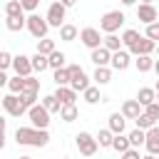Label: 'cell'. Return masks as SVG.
Listing matches in <instances>:
<instances>
[{"label": "cell", "mask_w": 159, "mask_h": 159, "mask_svg": "<svg viewBox=\"0 0 159 159\" xmlns=\"http://www.w3.org/2000/svg\"><path fill=\"white\" fill-rule=\"evenodd\" d=\"M15 142L22 147H47L50 132L47 129H35V127H17L15 129Z\"/></svg>", "instance_id": "6da1fadb"}, {"label": "cell", "mask_w": 159, "mask_h": 159, "mask_svg": "<svg viewBox=\"0 0 159 159\" xmlns=\"http://www.w3.org/2000/svg\"><path fill=\"white\" fill-rule=\"evenodd\" d=\"M124 12L122 10H109V12H104L102 17H99V30L104 32V35H117V30L124 25Z\"/></svg>", "instance_id": "7a4b0ae2"}, {"label": "cell", "mask_w": 159, "mask_h": 159, "mask_svg": "<svg viewBox=\"0 0 159 159\" xmlns=\"http://www.w3.org/2000/svg\"><path fill=\"white\" fill-rule=\"evenodd\" d=\"M27 32H30L35 40H45L47 32H50V22H47V17L37 15V12L27 15Z\"/></svg>", "instance_id": "3957f363"}, {"label": "cell", "mask_w": 159, "mask_h": 159, "mask_svg": "<svg viewBox=\"0 0 159 159\" xmlns=\"http://www.w3.org/2000/svg\"><path fill=\"white\" fill-rule=\"evenodd\" d=\"M75 144H77V149H80V154H82V157H94V154H97V149H99L97 137H92L89 132H80V134L75 137Z\"/></svg>", "instance_id": "277c9868"}, {"label": "cell", "mask_w": 159, "mask_h": 159, "mask_svg": "<svg viewBox=\"0 0 159 159\" xmlns=\"http://www.w3.org/2000/svg\"><path fill=\"white\" fill-rule=\"evenodd\" d=\"M2 109H5L10 117H22L25 112H30V109L22 104L20 94H12V92H7V94L2 97Z\"/></svg>", "instance_id": "5b68a950"}, {"label": "cell", "mask_w": 159, "mask_h": 159, "mask_svg": "<svg viewBox=\"0 0 159 159\" xmlns=\"http://www.w3.org/2000/svg\"><path fill=\"white\" fill-rule=\"evenodd\" d=\"M65 12H67V7H65L60 0H52L50 7H47V15H45L47 22H50V27H57V30H60V27L65 25Z\"/></svg>", "instance_id": "8992f818"}, {"label": "cell", "mask_w": 159, "mask_h": 159, "mask_svg": "<svg viewBox=\"0 0 159 159\" xmlns=\"http://www.w3.org/2000/svg\"><path fill=\"white\" fill-rule=\"evenodd\" d=\"M27 117H30V124H32L35 129H47V127H50V112H47L42 104H35V107H30Z\"/></svg>", "instance_id": "52a82bcc"}, {"label": "cell", "mask_w": 159, "mask_h": 159, "mask_svg": "<svg viewBox=\"0 0 159 159\" xmlns=\"http://www.w3.org/2000/svg\"><path fill=\"white\" fill-rule=\"evenodd\" d=\"M80 40H82V45H84V47H89V52L104 45V37L99 35V30H97V27H84V30H80Z\"/></svg>", "instance_id": "ba28073f"}, {"label": "cell", "mask_w": 159, "mask_h": 159, "mask_svg": "<svg viewBox=\"0 0 159 159\" xmlns=\"http://www.w3.org/2000/svg\"><path fill=\"white\" fill-rule=\"evenodd\" d=\"M12 70H15V75H20V77H32V57H27V55H15V60H12Z\"/></svg>", "instance_id": "9c48e42d"}, {"label": "cell", "mask_w": 159, "mask_h": 159, "mask_svg": "<svg viewBox=\"0 0 159 159\" xmlns=\"http://www.w3.org/2000/svg\"><path fill=\"white\" fill-rule=\"evenodd\" d=\"M137 20L144 22V25H152V22H159V12H157L154 5H142V2H139V7H137Z\"/></svg>", "instance_id": "30bf717a"}, {"label": "cell", "mask_w": 159, "mask_h": 159, "mask_svg": "<svg viewBox=\"0 0 159 159\" xmlns=\"http://www.w3.org/2000/svg\"><path fill=\"white\" fill-rule=\"evenodd\" d=\"M132 65V52L129 50H119V52H112V70H117V72H124L127 67Z\"/></svg>", "instance_id": "8fae6325"}, {"label": "cell", "mask_w": 159, "mask_h": 159, "mask_svg": "<svg viewBox=\"0 0 159 159\" xmlns=\"http://www.w3.org/2000/svg\"><path fill=\"white\" fill-rule=\"evenodd\" d=\"M89 60L94 62V67H109L112 65V52L102 45V47H97V50L89 52Z\"/></svg>", "instance_id": "7c38bea8"}, {"label": "cell", "mask_w": 159, "mask_h": 159, "mask_svg": "<svg viewBox=\"0 0 159 159\" xmlns=\"http://www.w3.org/2000/svg\"><path fill=\"white\" fill-rule=\"evenodd\" d=\"M129 52H132L134 57H142V55H152V52H157V42L142 35V40H139V42H137V45H134Z\"/></svg>", "instance_id": "4fadbf2b"}, {"label": "cell", "mask_w": 159, "mask_h": 159, "mask_svg": "<svg viewBox=\"0 0 159 159\" xmlns=\"http://www.w3.org/2000/svg\"><path fill=\"white\" fill-rule=\"evenodd\" d=\"M144 147H147V154H159V124L157 127H152L149 132H147V142H144Z\"/></svg>", "instance_id": "5bb4252c"}, {"label": "cell", "mask_w": 159, "mask_h": 159, "mask_svg": "<svg viewBox=\"0 0 159 159\" xmlns=\"http://www.w3.org/2000/svg\"><path fill=\"white\" fill-rule=\"evenodd\" d=\"M142 112H144V107H142L137 99H127V102L122 104V114H124L127 119H137Z\"/></svg>", "instance_id": "9a60e30c"}, {"label": "cell", "mask_w": 159, "mask_h": 159, "mask_svg": "<svg viewBox=\"0 0 159 159\" xmlns=\"http://www.w3.org/2000/svg\"><path fill=\"white\" fill-rule=\"evenodd\" d=\"M55 97H57L62 104H75V102H77V92H75L70 84H67V87H57V89H55Z\"/></svg>", "instance_id": "2e32d148"}, {"label": "cell", "mask_w": 159, "mask_h": 159, "mask_svg": "<svg viewBox=\"0 0 159 159\" xmlns=\"http://www.w3.org/2000/svg\"><path fill=\"white\" fill-rule=\"evenodd\" d=\"M137 102H139L142 107L154 104V102H157V89H154V87H142V89L137 92Z\"/></svg>", "instance_id": "e0dca14e"}, {"label": "cell", "mask_w": 159, "mask_h": 159, "mask_svg": "<svg viewBox=\"0 0 159 159\" xmlns=\"http://www.w3.org/2000/svg\"><path fill=\"white\" fill-rule=\"evenodd\" d=\"M40 104H42L50 114H60V112H62V102H60L55 94H45V97L40 99Z\"/></svg>", "instance_id": "ac0fdd59"}, {"label": "cell", "mask_w": 159, "mask_h": 159, "mask_svg": "<svg viewBox=\"0 0 159 159\" xmlns=\"http://www.w3.org/2000/svg\"><path fill=\"white\" fill-rule=\"evenodd\" d=\"M124 119H127V117H124L122 112H112V114H109V124H107V127H109L114 134H124Z\"/></svg>", "instance_id": "d6986e66"}, {"label": "cell", "mask_w": 159, "mask_h": 159, "mask_svg": "<svg viewBox=\"0 0 159 159\" xmlns=\"http://www.w3.org/2000/svg\"><path fill=\"white\" fill-rule=\"evenodd\" d=\"M112 149H114V152H119V157H122L124 152H129V149H132V142H129V137H127V134H114Z\"/></svg>", "instance_id": "ffe728a7"}, {"label": "cell", "mask_w": 159, "mask_h": 159, "mask_svg": "<svg viewBox=\"0 0 159 159\" xmlns=\"http://www.w3.org/2000/svg\"><path fill=\"white\" fill-rule=\"evenodd\" d=\"M77 35H80V30H77L75 25H70V22H65V25L60 27V40H62V42H75Z\"/></svg>", "instance_id": "44dd1931"}, {"label": "cell", "mask_w": 159, "mask_h": 159, "mask_svg": "<svg viewBox=\"0 0 159 159\" xmlns=\"http://www.w3.org/2000/svg\"><path fill=\"white\" fill-rule=\"evenodd\" d=\"M92 80L97 82V87L99 84H109L112 82V67H97L94 75H92Z\"/></svg>", "instance_id": "7402d4cb"}, {"label": "cell", "mask_w": 159, "mask_h": 159, "mask_svg": "<svg viewBox=\"0 0 159 159\" xmlns=\"http://www.w3.org/2000/svg\"><path fill=\"white\" fill-rule=\"evenodd\" d=\"M20 15H25L22 2L20 0H7L5 2V17H20Z\"/></svg>", "instance_id": "603a6c76"}, {"label": "cell", "mask_w": 159, "mask_h": 159, "mask_svg": "<svg viewBox=\"0 0 159 159\" xmlns=\"http://www.w3.org/2000/svg\"><path fill=\"white\" fill-rule=\"evenodd\" d=\"M5 27L10 32H20L22 27H27V17L20 15V17H5Z\"/></svg>", "instance_id": "cb8c5ba5"}, {"label": "cell", "mask_w": 159, "mask_h": 159, "mask_svg": "<svg viewBox=\"0 0 159 159\" xmlns=\"http://www.w3.org/2000/svg\"><path fill=\"white\" fill-rule=\"evenodd\" d=\"M32 70L35 72H45V70H50V60H47V55H40V52H35L32 55Z\"/></svg>", "instance_id": "d4e9b609"}, {"label": "cell", "mask_w": 159, "mask_h": 159, "mask_svg": "<svg viewBox=\"0 0 159 159\" xmlns=\"http://www.w3.org/2000/svg\"><path fill=\"white\" fill-rule=\"evenodd\" d=\"M154 62H157V60H152V55H142V57L134 60V67H137L139 72H152V70H154Z\"/></svg>", "instance_id": "484cf974"}, {"label": "cell", "mask_w": 159, "mask_h": 159, "mask_svg": "<svg viewBox=\"0 0 159 159\" xmlns=\"http://www.w3.org/2000/svg\"><path fill=\"white\" fill-rule=\"evenodd\" d=\"M139 40H142V35H139L137 30H124V32H122V42H124V47H127V50H132Z\"/></svg>", "instance_id": "4316f807"}, {"label": "cell", "mask_w": 159, "mask_h": 159, "mask_svg": "<svg viewBox=\"0 0 159 159\" xmlns=\"http://www.w3.org/2000/svg\"><path fill=\"white\" fill-rule=\"evenodd\" d=\"M47 60H50V70L55 72V70H62V67H65V60H67V55H65V52H60V50H55V52H52Z\"/></svg>", "instance_id": "83f0119b"}, {"label": "cell", "mask_w": 159, "mask_h": 159, "mask_svg": "<svg viewBox=\"0 0 159 159\" xmlns=\"http://www.w3.org/2000/svg\"><path fill=\"white\" fill-rule=\"evenodd\" d=\"M55 50H57V47H55V40H52V37L37 40V52H40V55H47V57H50V55H52Z\"/></svg>", "instance_id": "f1b7e54d"}, {"label": "cell", "mask_w": 159, "mask_h": 159, "mask_svg": "<svg viewBox=\"0 0 159 159\" xmlns=\"http://www.w3.org/2000/svg\"><path fill=\"white\" fill-rule=\"evenodd\" d=\"M52 80H55L57 87H67V84H70V70H67V67L55 70V72H52Z\"/></svg>", "instance_id": "f546056e"}, {"label": "cell", "mask_w": 159, "mask_h": 159, "mask_svg": "<svg viewBox=\"0 0 159 159\" xmlns=\"http://www.w3.org/2000/svg\"><path fill=\"white\" fill-rule=\"evenodd\" d=\"M127 137H129V142H132V147H134V149H139V147L147 142V132H144V129H132Z\"/></svg>", "instance_id": "4dcf8cb0"}, {"label": "cell", "mask_w": 159, "mask_h": 159, "mask_svg": "<svg viewBox=\"0 0 159 159\" xmlns=\"http://www.w3.org/2000/svg\"><path fill=\"white\" fill-rule=\"evenodd\" d=\"M122 37H117V35H104V47L109 50V52H119L122 50Z\"/></svg>", "instance_id": "1f68e13d"}, {"label": "cell", "mask_w": 159, "mask_h": 159, "mask_svg": "<svg viewBox=\"0 0 159 159\" xmlns=\"http://www.w3.org/2000/svg\"><path fill=\"white\" fill-rule=\"evenodd\" d=\"M7 89H10L12 94H22V89H25V77H20V75L10 77V82H7Z\"/></svg>", "instance_id": "d6a6232c"}, {"label": "cell", "mask_w": 159, "mask_h": 159, "mask_svg": "<svg viewBox=\"0 0 159 159\" xmlns=\"http://www.w3.org/2000/svg\"><path fill=\"white\" fill-rule=\"evenodd\" d=\"M82 97H84V102H87V104H97V102H102L99 87H87V89L82 92Z\"/></svg>", "instance_id": "836d02e7"}, {"label": "cell", "mask_w": 159, "mask_h": 159, "mask_svg": "<svg viewBox=\"0 0 159 159\" xmlns=\"http://www.w3.org/2000/svg\"><path fill=\"white\" fill-rule=\"evenodd\" d=\"M60 119H62V122H67V124H70V122H75V119H77V107H75V104H62Z\"/></svg>", "instance_id": "e575fe53"}, {"label": "cell", "mask_w": 159, "mask_h": 159, "mask_svg": "<svg viewBox=\"0 0 159 159\" xmlns=\"http://www.w3.org/2000/svg\"><path fill=\"white\" fill-rule=\"evenodd\" d=\"M97 142H99V147H112V142H114V132L107 127V129H99V134H97Z\"/></svg>", "instance_id": "d590c367"}, {"label": "cell", "mask_w": 159, "mask_h": 159, "mask_svg": "<svg viewBox=\"0 0 159 159\" xmlns=\"http://www.w3.org/2000/svg\"><path fill=\"white\" fill-rule=\"evenodd\" d=\"M134 122H137V129H144V132H149L152 127H157V122H154L149 114H144V112H142V114H139Z\"/></svg>", "instance_id": "8d00e7d4"}, {"label": "cell", "mask_w": 159, "mask_h": 159, "mask_svg": "<svg viewBox=\"0 0 159 159\" xmlns=\"http://www.w3.org/2000/svg\"><path fill=\"white\" fill-rule=\"evenodd\" d=\"M70 87H72L75 92H84L87 87H92V84H89V77H87V72H84L82 77H77V80H72V82H70Z\"/></svg>", "instance_id": "74e56055"}, {"label": "cell", "mask_w": 159, "mask_h": 159, "mask_svg": "<svg viewBox=\"0 0 159 159\" xmlns=\"http://www.w3.org/2000/svg\"><path fill=\"white\" fill-rule=\"evenodd\" d=\"M20 99H22V104L30 109V107H35V104H37V92H22V94H20Z\"/></svg>", "instance_id": "f35d334b"}, {"label": "cell", "mask_w": 159, "mask_h": 159, "mask_svg": "<svg viewBox=\"0 0 159 159\" xmlns=\"http://www.w3.org/2000/svg\"><path fill=\"white\" fill-rule=\"evenodd\" d=\"M144 37H149V40H154V42L159 45V22H152V25H147V32H144Z\"/></svg>", "instance_id": "ab89813d"}, {"label": "cell", "mask_w": 159, "mask_h": 159, "mask_svg": "<svg viewBox=\"0 0 159 159\" xmlns=\"http://www.w3.org/2000/svg\"><path fill=\"white\" fill-rule=\"evenodd\" d=\"M12 60H15V57H12L7 50H2V52H0V70H7V67H12Z\"/></svg>", "instance_id": "60d3db41"}, {"label": "cell", "mask_w": 159, "mask_h": 159, "mask_svg": "<svg viewBox=\"0 0 159 159\" xmlns=\"http://www.w3.org/2000/svg\"><path fill=\"white\" fill-rule=\"evenodd\" d=\"M22 92H40V80L25 77V89H22Z\"/></svg>", "instance_id": "b9f144b4"}, {"label": "cell", "mask_w": 159, "mask_h": 159, "mask_svg": "<svg viewBox=\"0 0 159 159\" xmlns=\"http://www.w3.org/2000/svg\"><path fill=\"white\" fill-rule=\"evenodd\" d=\"M144 114H149L154 122H159V102H154V104H149V107H144Z\"/></svg>", "instance_id": "7bdbcfd3"}, {"label": "cell", "mask_w": 159, "mask_h": 159, "mask_svg": "<svg viewBox=\"0 0 159 159\" xmlns=\"http://www.w3.org/2000/svg\"><path fill=\"white\" fill-rule=\"evenodd\" d=\"M20 2H22V10L30 12V15H32V12L37 10V5H40V0H20Z\"/></svg>", "instance_id": "ee69618b"}, {"label": "cell", "mask_w": 159, "mask_h": 159, "mask_svg": "<svg viewBox=\"0 0 159 159\" xmlns=\"http://www.w3.org/2000/svg\"><path fill=\"white\" fill-rule=\"evenodd\" d=\"M119 159H142V157H139V149H134V147H132V149H129V152H124Z\"/></svg>", "instance_id": "f6af8a7d"}, {"label": "cell", "mask_w": 159, "mask_h": 159, "mask_svg": "<svg viewBox=\"0 0 159 159\" xmlns=\"http://www.w3.org/2000/svg\"><path fill=\"white\" fill-rule=\"evenodd\" d=\"M65 7H72V5H77V0H60Z\"/></svg>", "instance_id": "bcb514c9"}, {"label": "cell", "mask_w": 159, "mask_h": 159, "mask_svg": "<svg viewBox=\"0 0 159 159\" xmlns=\"http://www.w3.org/2000/svg\"><path fill=\"white\" fill-rule=\"evenodd\" d=\"M119 2H122V5H124V7H129V5H134V2H137V0H119Z\"/></svg>", "instance_id": "7dc6e473"}, {"label": "cell", "mask_w": 159, "mask_h": 159, "mask_svg": "<svg viewBox=\"0 0 159 159\" xmlns=\"http://www.w3.org/2000/svg\"><path fill=\"white\" fill-rule=\"evenodd\" d=\"M154 72H157V77H159V60L154 62Z\"/></svg>", "instance_id": "c3c4849f"}, {"label": "cell", "mask_w": 159, "mask_h": 159, "mask_svg": "<svg viewBox=\"0 0 159 159\" xmlns=\"http://www.w3.org/2000/svg\"><path fill=\"white\" fill-rule=\"evenodd\" d=\"M142 159H157V157H154V154H147V157H142Z\"/></svg>", "instance_id": "681fc988"}, {"label": "cell", "mask_w": 159, "mask_h": 159, "mask_svg": "<svg viewBox=\"0 0 159 159\" xmlns=\"http://www.w3.org/2000/svg\"><path fill=\"white\" fill-rule=\"evenodd\" d=\"M142 5H152V0H142Z\"/></svg>", "instance_id": "f907efd6"}, {"label": "cell", "mask_w": 159, "mask_h": 159, "mask_svg": "<svg viewBox=\"0 0 159 159\" xmlns=\"http://www.w3.org/2000/svg\"><path fill=\"white\" fill-rule=\"evenodd\" d=\"M20 159H32V157H27V154H22V157H20Z\"/></svg>", "instance_id": "816d5d0a"}, {"label": "cell", "mask_w": 159, "mask_h": 159, "mask_svg": "<svg viewBox=\"0 0 159 159\" xmlns=\"http://www.w3.org/2000/svg\"><path fill=\"white\" fill-rule=\"evenodd\" d=\"M154 89H157V92H159V80H157V87H154Z\"/></svg>", "instance_id": "f5cc1de1"}, {"label": "cell", "mask_w": 159, "mask_h": 159, "mask_svg": "<svg viewBox=\"0 0 159 159\" xmlns=\"http://www.w3.org/2000/svg\"><path fill=\"white\" fill-rule=\"evenodd\" d=\"M157 102H159V92H157Z\"/></svg>", "instance_id": "db71d44e"}, {"label": "cell", "mask_w": 159, "mask_h": 159, "mask_svg": "<svg viewBox=\"0 0 159 159\" xmlns=\"http://www.w3.org/2000/svg\"><path fill=\"white\" fill-rule=\"evenodd\" d=\"M157 55H159V45H157Z\"/></svg>", "instance_id": "11a10c76"}, {"label": "cell", "mask_w": 159, "mask_h": 159, "mask_svg": "<svg viewBox=\"0 0 159 159\" xmlns=\"http://www.w3.org/2000/svg\"><path fill=\"white\" fill-rule=\"evenodd\" d=\"M62 159H70V157H62Z\"/></svg>", "instance_id": "9f6ffc18"}]
</instances>
